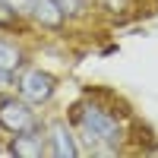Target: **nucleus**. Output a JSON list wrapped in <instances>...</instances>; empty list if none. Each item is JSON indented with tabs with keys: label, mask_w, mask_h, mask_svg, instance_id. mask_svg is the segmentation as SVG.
<instances>
[{
	"label": "nucleus",
	"mask_w": 158,
	"mask_h": 158,
	"mask_svg": "<svg viewBox=\"0 0 158 158\" xmlns=\"http://www.w3.org/2000/svg\"><path fill=\"white\" fill-rule=\"evenodd\" d=\"M13 155H22V158H38V155H44V142L41 136H32V130L29 133H16V142H13Z\"/></svg>",
	"instance_id": "423d86ee"
},
{
	"label": "nucleus",
	"mask_w": 158,
	"mask_h": 158,
	"mask_svg": "<svg viewBox=\"0 0 158 158\" xmlns=\"http://www.w3.org/2000/svg\"><path fill=\"white\" fill-rule=\"evenodd\" d=\"M29 13L35 16V22H41V25H48V29H57V25L63 22V6L57 3V0H32V6H29Z\"/></svg>",
	"instance_id": "20e7f679"
},
{
	"label": "nucleus",
	"mask_w": 158,
	"mask_h": 158,
	"mask_svg": "<svg viewBox=\"0 0 158 158\" xmlns=\"http://www.w3.org/2000/svg\"><path fill=\"white\" fill-rule=\"evenodd\" d=\"M0 127L10 133H29L35 130V111H29L22 101H0Z\"/></svg>",
	"instance_id": "f03ea898"
},
{
	"label": "nucleus",
	"mask_w": 158,
	"mask_h": 158,
	"mask_svg": "<svg viewBox=\"0 0 158 158\" xmlns=\"http://www.w3.org/2000/svg\"><path fill=\"white\" fill-rule=\"evenodd\" d=\"M19 63H22V54H19L13 44L0 41V70H6V73H10V70H16Z\"/></svg>",
	"instance_id": "0eeeda50"
},
{
	"label": "nucleus",
	"mask_w": 158,
	"mask_h": 158,
	"mask_svg": "<svg viewBox=\"0 0 158 158\" xmlns=\"http://www.w3.org/2000/svg\"><path fill=\"white\" fill-rule=\"evenodd\" d=\"M54 76L51 73H41V70H29L22 79H19V92H22V98L25 101H35V104H41L48 101L51 95H54Z\"/></svg>",
	"instance_id": "7ed1b4c3"
},
{
	"label": "nucleus",
	"mask_w": 158,
	"mask_h": 158,
	"mask_svg": "<svg viewBox=\"0 0 158 158\" xmlns=\"http://www.w3.org/2000/svg\"><path fill=\"white\" fill-rule=\"evenodd\" d=\"M51 155H57V158H73V155H79V149H76V142H73V133L63 123H54L51 127Z\"/></svg>",
	"instance_id": "39448f33"
},
{
	"label": "nucleus",
	"mask_w": 158,
	"mask_h": 158,
	"mask_svg": "<svg viewBox=\"0 0 158 158\" xmlns=\"http://www.w3.org/2000/svg\"><path fill=\"white\" fill-rule=\"evenodd\" d=\"M57 3L63 6V13H79L82 10V0H57Z\"/></svg>",
	"instance_id": "1a4fd4ad"
},
{
	"label": "nucleus",
	"mask_w": 158,
	"mask_h": 158,
	"mask_svg": "<svg viewBox=\"0 0 158 158\" xmlns=\"http://www.w3.org/2000/svg\"><path fill=\"white\" fill-rule=\"evenodd\" d=\"M6 76H10L6 70H0V89H3V85H6Z\"/></svg>",
	"instance_id": "9d476101"
},
{
	"label": "nucleus",
	"mask_w": 158,
	"mask_h": 158,
	"mask_svg": "<svg viewBox=\"0 0 158 158\" xmlns=\"http://www.w3.org/2000/svg\"><path fill=\"white\" fill-rule=\"evenodd\" d=\"M79 120V130H82V136L89 142H95V146H117V142L123 139V127L120 120H117L114 114L95 108V104H89V108H82L76 114Z\"/></svg>",
	"instance_id": "f257e3e1"
},
{
	"label": "nucleus",
	"mask_w": 158,
	"mask_h": 158,
	"mask_svg": "<svg viewBox=\"0 0 158 158\" xmlns=\"http://www.w3.org/2000/svg\"><path fill=\"white\" fill-rule=\"evenodd\" d=\"M3 3L13 10V13H29V6H32V0H3Z\"/></svg>",
	"instance_id": "6e6552de"
}]
</instances>
